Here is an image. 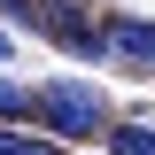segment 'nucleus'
I'll use <instances>...</instances> for the list:
<instances>
[{"label": "nucleus", "instance_id": "1", "mask_svg": "<svg viewBox=\"0 0 155 155\" xmlns=\"http://www.w3.org/2000/svg\"><path fill=\"white\" fill-rule=\"evenodd\" d=\"M109 116L116 109H109V93H101L93 78H47V85H39V124L54 140H101Z\"/></svg>", "mask_w": 155, "mask_h": 155}, {"label": "nucleus", "instance_id": "2", "mask_svg": "<svg viewBox=\"0 0 155 155\" xmlns=\"http://www.w3.org/2000/svg\"><path fill=\"white\" fill-rule=\"evenodd\" d=\"M101 31H109V62L155 70V23H147V16H101Z\"/></svg>", "mask_w": 155, "mask_h": 155}, {"label": "nucleus", "instance_id": "3", "mask_svg": "<svg viewBox=\"0 0 155 155\" xmlns=\"http://www.w3.org/2000/svg\"><path fill=\"white\" fill-rule=\"evenodd\" d=\"M0 124H39V85L0 78Z\"/></svg>", "mask_w": 155, "mask_h": 155}, {"label": "nucleus", "instance_id": "4", "mask_svg": "<svg viewBox=\"0 0 155 155\" xmlns=\"http://www.w3.org/2000/svg\"><path fill=\"white\" fill-rule=\"evenodd\" d=\"M101 140H109V155H155V124H116V116H109Z\"/></svg>", "mask_w": 155, "mask_h": 155}, {"label": "nucleus", "instance_id": "5", "mask_svg": "<svg viewBox=\"0 0 155 155\" xmlns=\"http://www.w3.org/2000/svg\"><path fill=\"white\" fill-rule=\"evenodd\" d=\"M0 155H62V140H39L23 124H0Z\"/></svg>", "mask_w": 155, "mask_h": 155}, {"label": "nucleus", "instance_id": "6", "mask_svg": "<svg viewBox=\"0 0 155 155\" xmlns=\"http://www.w3.org/2000/svg\"><path fill=\"white\" fill-rule=\"evenodd\" d=\"M0 62H16V39H8V31H0Z\"/></svg>", "mask_w": 155, "mask_h": 155}]
</instances>
